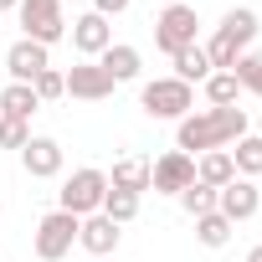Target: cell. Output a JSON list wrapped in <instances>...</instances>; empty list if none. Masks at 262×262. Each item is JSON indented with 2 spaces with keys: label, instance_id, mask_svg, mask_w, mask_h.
<instances>
[{
  "label": "cell",
  "instance_id": "1",
  "mask_svg": "<svg viewBox=\"0 0 262 262\" xmlns=\"http://www.w3.org/2000/svg\"><path fill=\"white\" fill-rule=\"evenodd\" d=\"M247 134V108H206V113H185L175 128V149L180 155H206V149H226Z\"/></svg>",
  "mask_w": 262,
  "mask_h": 262
},
{
  "label": "cell",
  "instance_id": "2",
  "mask_svg": "<svg viewBox=\"0 0 262 262\" xmlns=\"http://www.w3.org/2000/svg\"><path fill=\"white\" fill-rule=\"evenodd\" d=\"M62 206L57 211H72L77 221L82 216H93V211H103V195H108V170H98V165H82V170H72L67 180H62Z\"/></svg>",
  "mask_w": 262,
  "mask_h": 262
},
{
  "label": "cell",
  "instance_id": "3",
  "mask_svg": "<svg viewBox=\"0 0 262 262\" xmlns=\"http://www.w3.org/2000/svg\"><path fill=\"white\" fill-rule=\"evenodd\" d=\"M139 108H144L149 118H175V123H180V118L195 108V88L180 82V77H155V82H144Z\"/></svg>",
  "mask_w": 262,
  "mask_h": 262
},
{
  "label": "cell",
  "instance_id": "4",
  "mask_svg": "<svg viewBox=\"0 0 262 262\" xmlns=\"http://www.w3.org/2000/svg\"><path fill=\"white\" fill-rule=\"evenodd\" d=\"M195 26H201L195 6H185V0H175V6H165V11L155 16V47H160L165 57H175V52L195 47Z\"/></svg>",
  "mask_w": 262,
  "mask_h": 262
},
{
  "label": "cell",
  "instance_id": "5",
  "mask_svg": "<svg viewBox=\"0 0 262 262\" xmlns=\"http://www.w3.org/2000/svg\"><path fill=\"white\" fill-rule=\"evenodd\" d=\"M21 31H26V41H36V47H52V41H62L67 36V16H62V0H21Z\"/></svg>",
  "mask_w": 262,
  "mask_h": 262
},
{
  "label": "cell",
  "instance_id": "6",
  "mask_svg": "<svg viewBox=\"0 0 262 262\" xmlns=\"http://www.w3.org/2000/svg\"><path fill=\"white\" fill-rule=\"evenodd\" d=\"M77 216L72 211H47L41 221H36V257L41 262H62L72 247H77Z\"/></svg>",
  "mask_w": 262,
  "mask_h": 262
},
{
  "label": "cell",
  "instance_id": "7",
  "mask_svg": "<svg viewBox=\"0 0 262 262\" xmlns=\"http://www.w3.org/2000/svg\"><path fill=\"white\" fill-rule=\"evenodd\" d=\"M185 185H195V160H190V155L170 149V155H160V160L149 165V190H155V195H180Z\"/></svg>",
  "mask_w": 262,
  "mask_h": 262
},
{
  "label": "cell",
  "instance_id": "8",
  "mask_svg": "<svg viewBox=\"0 0 262 262\" xmlns=\"http://www.w3.org/2000/svg\"><path fill=\"white\" fill-rule=\"evenodd\" d=\"M216 211H221L231 226H236V221H252V216L262 211V190H257V180H242V175H236L231 185H221V190H216Z\"/></svg>",
  "mask_w": 262,
  "mask_h": 262
},
{
  "label": "cell",
  "instance_id": "9",
  "mask_svg": "<svg viewBox=\"0 0 262 262\" xmlns=\"http://www.w3.org/2000/svg\"><path fill=\"white\" fill-rule=\"evenodd\" d=\"M72 47H77L88 62H98V57L113 47V26H108L98 11H88V16H77V21H72Z\"/></svg>",
  "mask_w": 262,
  "mask_h": 262
},
{
  "label": "cell",
  "instance_id": "10",
  "mask_svg": "<svg viewBox=\"0 0 262 262\" xmlns=\"http://www.w3.org/2000/svg\"><path fill=\"white\" fill-rule=\"evenodd\" d=\"M21 165H26L31 180H52V175H62V144L47 139V134H31L26 149H21Z\"/></svg>",
  "mask_w": 262,
  "mask_h": 262
},
{
  "label": "cell",
  "instance_id": "11",
  "mask_svg": "<svg viewBox=\"0 0 262 262\" xmlns=\"http://www.w3.org/2000/svg\"><path fill=\"white\" fill-rule=\"evenodd\" d=\"M118 226L103 216V211H93V216H82V226H77V247L82 252H93V257H113L118 252Z\"/></svg>",
  "mask_w": 262,
  "mask_h": 262
},
{
  "label": "cell",
  "instance_id": "12",
  "mask_svg": "<svg viewBox=\"0 0 262 262\" xmlns=\"http://www.w3.org/2000/svg\"><path fill=\"white\" fill-rule=\"evenodd\" d=\"M62 77H67V93H72V98H88V103H98V98H108V93L118 88L98 62H77V67L62 72Z\"/></svg>",
  "mask_w": 262,
  "mask_h": 262
},
{
  "label": "cell",
  "instance_id": "13",
  "mask_svg": "<svg viewBox=\"0 0 262 262\" xmlns=\"http://www.w3.org/2000/svg\"><path fill=\"white\" fill-rule=\"evenodd\" d=\"M52 67V57H47V47H36V41H16L11 52H6V72H11V82H31L36 72H47Z\"/></svg>",
  "mask_w": 262,
  "mask_h": 262
},
{
  "label": "cell",
  "instance_id": "14",
  "mask_svg": "<svg viewBox=\"0 0 262 262\" xmlns=\"http://www.w3.org/2000/svg\"><path fill=\"white\" fill-rule=\"evenodd\" d=\"M149 165H155V160H144V155H123V160H113L108 190H128V195H144V190H149Z\"/></svg>",
  "mask_w": 262,
  "mask_h": 262
},
{
  "label": "cell",
  "instance_id": "15",
  "mask_svg": "<svg viewBox=\"0 0 262 262\" xmlns=\"http://www.w3.org/2000/svg\"><path fill=\"white\" fill-rule=\"evenodd\" d=\"M98 67H103L113 82H134V77H139V67H144V57H139V47H128V41H113V47L98 57Z\"/></svg>",
  "mask_w": 262,
  "mask_h": 262
},
{
  "label": "cell",
  "instance_id": "16",
  "mask_svg": "<svg viewBox=\"0 0 262 262\" xmlns=\"http://www.w3.org/2000/svg\"><path fill=\"white\" fill-rule=\"evenodd\" d=\"M36 108H41V98L31 93V82H6V88H0V118H21V123H31Z\"/></svg>",
  "mask_w": 262,
  "mask_h": 262
},
{
  "label": "cell",
  "instance_id": "17",
  "mask_svg": "<svg viewBox=\"0 0 262 262\" xmlns=\"http://www.w3.org/2000/svg\"><path fill=\"white\" fill-rule=\"evenodd\" d=\"M216 36H226L236 52H247V47H252V36H257V11H247V6L226 11V16H221V26H216Z\"/></svg>",
  "mask_w": 262,
  "mask_h": 262
},
{
  "label": "cell",
  "instance_id": "18",
  "mask_svg": "<svg viewBox=\"0 0 262 262\" xmlns=\"http://www.w3.org/2000/svg\"><path fill=\"white\" fill-rule=\"evenodd\" d=\"M195 180H201V185H211V190L231 185V180H236V165H231V155H226V149H206V155L195 160Z\"/></svg>",
  "mask_w": 262,
  "mask_h": 262
},
{
  "label": "cell",
  "instance_id": "19",
  "mask_svg": "<svg viewBox=\"0 0 262 262\" xmlns=\"http://www.w3.org/2000/svg\"><path fill=\"white\" fill-rule=\"evenodd\" d=\"M170 62H175V77H180V82H206V77H211V57H206L201 41L185 47V52H175Z\"/></svg>",
  "mask_w": 262,
  "mask_h": 262
},
{
  "label": "cell",
  "instance_id": "20",
  "mask_svg": "<svg viewBox=\"0 0 262 262\" xmlns=\"http://www.w3.org/2000/svg\"><path fill=\"white\" fill-rule=\"evenodd\" d=\"M226 155H231V165H236L242 180H257V175H262V139H257V134H242L236 149H226Z\"/></svg>",
  "mask_w": 262,
  "mask_h": 262
},
{
  "label": "cell",
  "instance_id": "21",
  "mask_svg": "<svg viewBox=\"0 0 262 262\" xmlns=\"http://www.w3.org/2000/svg\"><path fill=\"white\" fill-rule=\"evenodd\" d=\"M195 242H201V247H211V252H216V247H226V242H231V221H226L221 211L195 216Z\"/></svg>",
  "mask_w": 262,
  "mask_h": 262
},
{
  "label": "cell",
  "instance_id": "22",
  "mask_svg": "<svg viewBox=\"0 0 262 262\" xmlns=\"http://www.w3.org/2000/svg\"><path fill=\"white\" fill-rule=\"evenodd\" d=\"M231 77H236V88H242V93L262 98V52H242V57H236V67H231Z\"/></svg>",
  "mask_w": 262,
  "mask_h": 262
},
{
  "label": "cell",
  "instance_id": "23",
  "mask_svg": "<svg viewBox=\"0 0 262 262\" xmlns=\"http://www.w3.org/2000/svg\"><path fill=\"white\" fill-rule=\"evenodd\" d=\"M103 216L113 221V226H128L139 216V195H128V190H108L103 195Z\"/></svg>",
  "mask_w": 262,
  "mask_h": 262
},
{
  "label": "cell",
  "instance_id": "24",
  "mask_svg": "<svg viewBox=\"0 0 262 262\" xmlns=\"http://www.w3.org/2000/svg\"><path fill=\"white\" fill-rule=\"evenodd\" d=\"M206 98H211V108H236L242 88H236L231 72H211V77H206Z\"/></svg>",
  "mask_w": 262,
  "mask_h": 262
},
{
  "label": "cell",
  "instance_id": "25",
  "mask_svg": "<svg viewBox=\"0 0 262 262\" xmlns=\"http://www.w3.org/2000/svg\"><path fill=\"white\" fill-rule=\"evenodd\" d=\"M180 206H185V216H190V221H195V216H211V211H216V190L195 180V185H185V190H180Z\"/></svg>",
  "mask_w": 262,
  "mask_h": 262
},
{
  "label": "cell",
  "instance_id": "26",
  "mask_svg": "<svg viewBox=\"0 0 262 262\" xmlns=\"http://www.w3.org/2000/svg\"><path fill=\"white\" fill-rule=\"evenodd\" d=\"M31 93H36L41 103H52V98H62V93H67V77H62L57 67H47V72H36V77H31Z\"/></svg>",
  "mask_w": 262,
  "mask_h": 262
},
{
  "label": "cell",
  "instance_id": "27",
  "mask_svg": "<svg viewBox=\"0 0 262 262\" xmlns=\"http://www.w3.org/2000/svg\"><path fill=\"white\" fill-rule=\"evenodd\" d=\"M26 139H31V128L21 118H0V149H26Z\"/></svg>",
  "mask_w": 262,
  "mask_h": 262
},
{
  "label": "cell",
  "instance_id": "28",
  "mask_svg": "<svg viewBox=\"0 0 262 262\" xmlns=\"http://www.w3.org/2000/svg\"><path fill=\"white\" fill-rule=\"evenodd\" d=\"M128 6H134V0H93V11H98L103 21H108V16H123Z\"/></svg>",
  "mask_w": 262,
  "mask_h": 262
},
{
  "label": "cell",
  "instance_id": "29",
  "mask_svg": "<svg viewBox=\"0 0 262 262\" xmlns=\"http://www.w3.org/2000/svg\"><path fill=\"white\" fill-rule=\"evenodd\" d=\"M16 6H21V0H0V11H16Z\"/></svg>",
  "mask_w": 262,
  "mask_h": 262
},
{
  "label": "cell",
  "instance_id": "30",
  "mask_svg": "<svg viewBox=\"0 0 262 262\" xmlns=\"http://www.w3.org/2000/svg\"><path fill=\"white\" fill-rule=\"evenodd\" d=\"M98 262H118V257H98Z\"/></svg>",
  "mask_w": 262,
  "mask_h": 262
}]
</instances>
